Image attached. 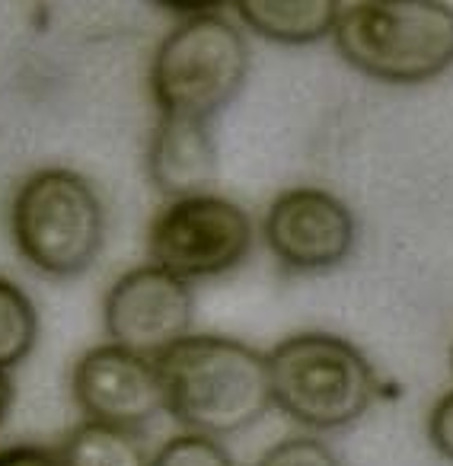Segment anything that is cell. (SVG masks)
I'll return each mask as SVG.
<instances>
[{"mask_svg":"<svg viewBox=\"0 0 453 466\" xmlns=\"http://www.w3.org/2000/svg\"><path fill=\"white\" fill-rule=\"evenodd\" d=\"M0 466H65L58 451L42 444H10L0 447Z\"/></svg>","mask_w":453,"mask_h":466,"instance_id":"e0dca14e","label":"cell"},{"mask_svg":"<svg viewBox=\"0 0 453 466\" xmlns=\"http://www.w3.org/2000/svg\"><path fill=\"white\" fill-rule=\"evenodd\" d=\"M237 14L262 39L281 46H310L332 35L338 4L336 0H240Z\"/></svg>","mask_w":453,"mask_h":466,"instance_id":"8fae6325","label":"cell"},{"mask_svg":"<svg viewBox=\"0 0 453 466\" xmlns=\"http://www.w3.org/2000/svg\"><path fill=\"white\" fill-rule=\"evenodd\" d=\"M14 247L48 279H74L106 243V208L86 176L65 167L35 169L10 201Z\"/></svg>","mask_w":453,"mask_h":466,"instance_id":"3957f363","label":"cell"},{"mask_svg":"<svg viewBox=\"0 0 453 466\" xmlns=\"http://www.w3.org/2000/svg\"><path fill=\"white\" fill-rule=\"evenodd\" d=\"M336 48L355 71L383 84H425L453 65V7L438 0L338 4Z\"/></svg>","mask_w":453,"mask_h":466,"instance_id":"7a4b0ae2","label":"cell"},{"mask_svg":"<svg viewBox=\"0 0 453 466\" xmlns=\"http://www.w3.org/2000/svg\"><path fill=\"white\" fill-rule=\"evenodd\" d=\"M272 406L313 431L355 425L377 396L370 361L329 332H300L268 351Z\"/></svg>","mask_w":453,"mask_h":466,"instance_id":"277c9868","label":"cell"},{"mask_svg":"<svg viewBox=\"0 0 453 466\" xmlns=\"http://www.w3.org/2000/svg\"><path fill=\"white\" fill-rule=\"evenodd\" d=\"M253 249V220L224 195L173 198L147 230L150 262L179 281H205L234 272Z\"/></svg>","mask_w":453,"mask_h":466,"instance_id":"8992f818","label":"cell"},{"mask_svg":"<svg viewBox=\"0 0 453 466\" xmlns=\"http://www.w3.org/2000/svg\"><path fill=\"white\" fill-rule=\"evenodd\" d=\"M10 409H14V380H10V370H0V425L7 421Z\"/></svg>","mask_w":453,"mask_h":466,"instance_id":"ac0fdd59","label":"cell"},{"mask_svg":"<svg viewBox=\"0 0 453 466\" xmlns=\"http://www.w3.org/2000/svg\"><path fill=\"white\" fill-rule=\"evenodd\" d=\"M428 438H431L434 451L453 463V390L434 402L431 415H428Z\"/></svg>","mask_w":453,"mask_h":466,"instance_id":"2e32d148","label":"cell"},{"mask_svg":"<svg viewBox=\"0 0 453 466\" xmlns=\"http://www.w3.org/2000/svg\"><path fill=\"white\" fill-rule=\"evenodd\" d=\"M71 393L86 421L141 431L166 409L156 364L122 345H96L74 364Z\"/></svg>","mask_w":453,"mask_h":466,"instance_id":"9c48e42d","label":"cell"},{"mask_svg":"<svg viewBox=\"0 0 453 466\" xmlns=\"http://www.w3.org/2000/svg\"><path fill=\"white\" fill-rule=\"evenodd\" d=\"M65 466H147L150 457L144 451L137 431L103 421H80L65 444L58 447Z\"/></svg>","mask_w":453,"mask_h":466,"instance_id":"7c38bea8","label":"cell"},{"mask_svg":"<svg viewBox=\"0 0 453 466\" xmlns=\"http://www.w3.org/2000/svg\"><path fill=\"white\" fill-rule=\"evenodd\" d=\"M154 364L166 412L186 431L226 438L272 409L268 358L237 339L186 336Z\"/></svg>","mask_w":453,"mask_h":466,"instance_id":"6da1fadb","label":"cell"},{"mask_svg":"<svg viewBox=\"0 0 453 466\" xmlns=\"http://www.w3.org/2000/svg\"><path fill=\"white\" fill-rule=\"evenodd\" d=\"M147 179L169 201L207 195L217 179V147L207 122L160 116L147 141Z\"/></svg>","mask_w":453,"mask_h":466,"instance_id":"30bf717a","label":"cell"},{"mask_svg":"<svg viewBox=\"0 0 453 466\" xmlns=\"http://www.w3.org/2000/svg\"><path fill=\"white\" fill-rule=\"evenodd\" d=\"M266 243L294 272H329L355 249L357 224L342 198L326 188H287L266 211Z\"/></svg>","mask_w":453,"mask_h":466,"instance_id":"ba28073f","label":"cell"},{"mask_svg":"<svg viewBox=\"0 0 453 466\" xmlns=\"http://www.w3.org/2000/svg\"><path fill=\"white\" fill-rule=\"evenodd\" d=\"M450 368H453V351H450Z\"/></svg>","mask_w":453,"mask_h":466,"instance_id":"d6986e66","label":"cell"},{"mask_svg":"<svg viewBox=\"0 0 453 466\" xmlns=\"http://www.w3.org/2000/svg\"><path fill=\"white\" fill-rule=\"evenodd\" d=\"M249 74V46L234 23L214 14L188 16L163 35L150 58V96L160 116L211 122Z\"/></svg>","mask_w":453,"mask_h":466,"instance_id":"5b68a950","label":"cell"},{"mask_svg":"<svg viewBox=\"0 0 453 466\" xmlns=\"http://www.w3.org/2000/svg\"><path fill=\"white\" fill-rule=\"evenodd\" d=\"M39 339V313L29 294L10 279H0V370L26 361Z\"/></svg>","mask_w":453,"mask_h":466,"instance_id":"4fadbf2b","label":"cell"},{"mask_svg":"<svg viewBox=\"0 0 453 466\" xmlns=\"http://www.w3.org/2000/svg\"><path fill=\"white\" fill-rule=\"evenodd\" d=\"M192 313V288L160 266H137L118 275L103 300L109 342L150 361L188 336Z\"/></svg>","mask_w":453,"mask_h":466,"instance_id":"52a82bcc","label":"cell"},{"mask_svg":"<svg viewBox=\"0 0 453 466\" xmlns=\"http://www.w3.org/2000/svg\"><path fill=\"white\" fill-rule=\"evenodd\" d=\"M253 466H342L338 457L329 451V444H323L319 438H285L278 444H272Z\"/></svg>","mask_w":453,"mask_h":466,"instance_id":"9a60e30c","label":"cell"},{"mask_svg":"<svg viewBox=\"0 0 453 466\" xmlns=\"http://www.w3.org/2000/svg\"><path fill=\"white\" fill-rule=\"evenodd\" d=\"M147 466H237V463L226 453V447L217 444V438L182 431L173 434L169 441H163Z\"/></svg>","mask_w":453,"mask_h":466,"instance_id":"5bb4252c","label":"cell"}]
</instances>
